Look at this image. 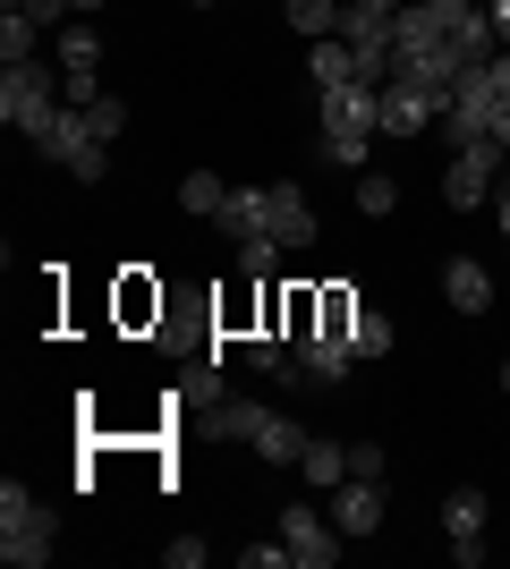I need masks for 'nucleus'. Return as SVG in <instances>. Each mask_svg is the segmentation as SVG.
<instances>
[{
    "instance_id": "obj_1",
    "label": "nucleus",
    "mask_w": 510,
    "mask_h": 569,
    "mask_svg": "<svg viewBox=\"0 0 510 569\" xmlns=\"http://www.w3.org/2000/svg\"><path fill=\"white\" fill-rule=\"evenodd\" d=\"M51 552H60V527H51L43 493L9 476V485H0V561L9 569H43Z\"/></svg>"
},
{
    "instance_id": "obj_2",
    "label": "nucleus",
    "mask_w": 510,
    "mask_h": 569,
    "mask_svg": "<svg viewBox=\"0 0 510 569\" xmlns=\"http://www.w3.org/2000/svg\"><path fill=\"white\" fill-rule=\"evenodd\" d=\"M60 102H69V77L60 69H43V60L0 69V119H9V137H43Z\"/></svg>"
},
{
    "instance_id": "obj_3",
    "label": "nucleus",
    "mask_w": 510,
    "mask_h": 569,
    "mask_svg": "<svg viewBox=\"0 0 510 569\" xmlns=\"http://www.w3.org/2000/svg\"><path fill=\"white\" fill-rule=\"evenodd\" d=\"M493 162H502V144H493V137L451 144V162H442V204H451V213H486V204H493Z\"/></svg>"
},
{
    "instance_id": "obj_4",
    "label": "nucleus",
    "mask_w": 510,
    "mask_h": 569,
    "mask_svg": "<svg viewBox=\"0 0 510 569\" xmlns=\"http://www.w3.org/2000/svg\"><path fill=\"white\" fill-rule=\"evenodd\" d=\"M264 230H272V247H281V256L316 247V238H323V221H316V204H307V188L272 179V188H264Z\"/></svg>"
},
{
    "instance_id": "obj_5",
    "label": "nucleus",
    "mask_w": 510,
    "mask_h": 569,
    "mask_svg": "<svg viewBox=\"0 0 510 569\" xmlns=\"http://www.w3.org/2000/svg\"><path fill=\"white\" fill-rule=\"evenodd\" d=\"M281 545H290V569H332L349 536H340L332 519H316L307 501H290V510H281Z\"/></svg>"
},
{
    "instance_id": "obj_6",
    "label": "nucleus",
    "mask_w": 510,
    "mask_h": 569,
    "mask_svg": "<svg viewBox=\"0 0 510 569\" xmlns=\"http://www.w3.org/2000/svg\"><path fill=\"white\" fill-rule=\"evenodd\" d=\"M486 493H477V485H451V493H442V536H451V561L460 569H477L486 561Z\"/></svg>"
},
{
    "instance_id": "obj_7",
    "label": "nucleus",
    "mask_w": 510,
    "mask_h": 569,
    "mask_svg": "<svg viewBox=\"0 0 510 569\" xmlns=\"http://www.w3.org/2000/svg\"><path fill=\"white\" fill-rule=\"evenodd\" d=\"M358 357H349V340L340 332H307L290 340V382H307V391H340V375H349Z\"/></svg>"
},
{
    "instance_id": "obj_8",
    "label": "nucleus",
    "mask_w": 510,
    "mask_h": 569,
    "mask_svg": "<svg viewBox=\"0 0 510 569\" xmlns=\"http://www.w3.org/2000/svg\"><path fill=\"white\" fill-rule=\"evenodd\" d=\"M332 527L349 545H366V536L383 527V485H374V476H340L332 485Z\"/></svg>"
},
{
    "instance_id": "obj_9",
    "label": "nucleus",
    "mask_w": 510,
    "mask_h": 569,
    "mask_svg": "<svg viewBox=\"0 0 510 569\" xmlns=\"http://www.w3.org/2000/svg\"><path fill=\"white\" fill-rule=\"evenodd\" d=\"M434 119H442V102L417 94L409 77H391V86H383V137H426Z\"/></svg>"
},
{
    "instance_id": "obj_10",
    "label": "nucleus",
    "mask_w": 510,
    "mask_h": 569,
    "mask_svg": "<svg viewBox=\"0 0 510 569\" xmlns=\"http://www.w3.org/2000/svg\"><path fill=\"white\" fill-rule=\"evenodd\" d=\"M442 298H451L460 315H486L493 307V272L477 256H451V263H442Z\"/></svg>"
},
{
    "instance_id": "obj_11",
    "label": "nucleus",
    "mask_w": 510,
    "mask_h": 569,
    "mask_svg": "<svg viewBox=\"0 0 510 569\" xmlns=\"http://www.w3.org/2000/svg\"><path fill=\"white\" fill-rule=\"evenodd\" d=\"M26 144H34L43 162H60V170H69V162H77V153H86L94 137H86V111H77V102H60V111H51V128H43V137H26Z\"/></svg>"
},
{
    "instance_id": "obj_12",
    "label": "nucleus",
    "mask_w": 510,
    "mask_h": 569,
    "mask_svg": "<svg viewBox=\"0 0 510 569\" xmlns=\"http://www.w3.org/2000/svg\"><path fill=\"white\" fill-rule=\"evenodd\" d=\"M307 77H316V94H332V86H366V60L340 34H323L316 51H307Z\"/></svg>"
},
{
    "instance_id": "obj_13",
    "label": "nucleus",
    "mask_w": 510,
    "mask_h": 569,
    "mask_svg": "<svg viewBox=\"0 0 510 569\" xmlns=\"http://www.w3.org/2000/svg\"><path fill=\"white\" fill-rule=\"evenodd\" d=\"M307 442H316V433L298 426V417H264L247 451H256V459H272V468H298V459H307Z\"/></svg>"
},
{
    "instance_id": "obj_14",
    "label": "nucleus",
    "mask_w": 510,
    "mask_h": 569,
    "mask_svg": "<svg viewBox=\"0 0 510 569\" xmlns=\"http://www.w3.org/2000/svg\"><path fill=\"white\" fill-rule=\"evenodd\" d=\"M221 230L239 238V247L272 238V230H264V188H230V204H221Z\"/></svg>"
},
{
    "instance_id": "obj_15",
    "label": "nucleus",
    "mask_w": 510,
    "mask_h": 569,
    "mask_svg": "<svg viewBox=\"0 0 510 569\" xmlns=\"http://www.w3.org/2000/svg\"><path fill=\"white\" fill-rule=\"evenodd\" d=\"M298 476H307L316 493H332L340 476H349V451H340V442H323V433H316V442H307V459H298Z\"/></svg>"
},
{
    "instance_id": "obj_16",
    "label": "nucleus",
    "mask_w": 510,
    "mask_h": 569,
    "mask_svg": "<svg viewBox=\"0 0 510 569\" xmlns=\"http://www.w3.org/2000/svg\"><path fill=\"white\" fill-rule=\"evenodd\" d=\"M179 204H188L196 221H221V204H230V188H221L213 170H188V179H179Z\"/></svg>"
},
{
    "instance_id": "obj_17",
    "label": "nucleus",
    "mask_w": 510,
    "mask_h": 569,
    "mask_svg": "<svg viewBox=\"0 0 510 569\" xmlns=\"http://www.w3.org/2000/svg\"><path fill=\"white\" fill-rule=\"evenodd\" d=\"M349 357H391V315H374V307L349 315Z\"/></svg>"
},
{
    "instance_id": "obj_18",
    "label": "nucleus",
    "mask_w": 510,
    "mask_h": 569,
    "mask_svg": "<svg viewBox=\"0 0 510 569\" xmlns=\"http://www.w3.org/2000/svg\"><path fill=\"white\" fill-rule=\"evenodd\" d=\"M358 213H366V221L400 213V179H391V170H358Z\"/></svg>"
},
{
    "instance_id": "obj_19",
    "label": "nucleus",
    "mask_w": 510,
    "mask_h": 569,
    "mask_svg": "<svg viewBox=\"0 0 510 569\" xmlns=\"http://www.w3.org/2000/svg\"><path fill=\"white\" fill-rule=\"evenodd\" d=\"M264 417H272V408H264V400H239V391L213 408V426L230 433V442H256V426H264Z\"/></svg>"
},
{
    "instance_id": "obj_20",
    "label": "nucleus",
    "mask_w": 510,
    "mask_h": 569,
    "mask_svg": "<svg viewBox=\"0 0 510 569\" xmlns=\"http://www.w3.org/2000/svg\"><path fill=\"white\" fill-rule=\"evenodd\" d=\"M290 9V26L307 34V43H323V34H340V0H281Z\"/></svg>"
},
{
    "instance_id": "obj_21",
    "label": "nucleus",
    "mask_w": 510,
    "mask_h": 569,
    "mask_svg": "<svg viewBox=\"0 0 510 569\" xmlns=\"http://www.w3.org/2000/svg\"><path fill=\"white\" fill-rule=\"evenodd\" d=\"M34 34H43V26L26 18V9H9V18H0V69H18V60H34Z\"/></svg>"
},
{
    "instance_id": "obj_22",
    "label": "nucleus",
    "mask_w": 510,
    "mask_h": 569,
    "mask_svg": "<svg viewBox=\"0 0 510 569\" xmlns=\"http://www.w3.org/2000/svg\"><path fill=\"white\" fill-rule=\"evenodd\" d=\"M77 111H86V137H94V144H111L128 128V102L120 94H94V102H77Z\"/></svg>"
},
{
    "instance_id": "obj_23",
    "label": "nucleus",
    "mask_w": 510,
    "mask_h": 569,
    "mask_svg": "<svg viewBox=\"0 0 510 569\" xmlns=\"http://www.w3.org/2000/svg\"><path fill=\"white\" fill-rule=\"evenodd\" d=\"M69 179H86V188H102V179H111V144H86V153H77V162H69Z\"/></svg>"
},
{
    "instance_id": "obj_24",
    "label": "nucleus",
    "mask_w": 510,
    "mask_h": 569,
    "mask_svg": "<svg viewBox=\"0 0 510 569\" xmlns=\"http://www.w3.org/2000/svg\"><path fill=\"white\" fill-rule=\"evenodd\" d=\"M366 144H374V137H323V162H340V170H366Z\"/></svg>"
},
{
    "instance_id": "obj_25",
    "label": "nucleus",
    "mask_w": 510,
    "mask_h": 569,
    "mask_svg": "<svg viewBox=\"0 0 510 569\" xmlns=\"http://www.w3.org/2000/svg\"><path fill=\"white\" fill-rule=\"evenodd\" d=\"M162 561H170V569H204V561H213V545H204V536H179Z\"/></svg>"
},
{
    "instance_id": "obj_26",
    "label": "nucleus",
    "mask_w": 510,
    "mask_h": 569,
    "mask_svg": "<svg viewBox=\"0 0 510 569\" xmlns=\"http://www.w3.org/2000/svg\"><path fill=\"white\" fill-rule=\"evenodd\" d=\"M349 476H374V485H383V442H349Z\"/></svg>"
},
{
    "instance_id": "obj_27",
    "label": "nucleus",
    "mask_w": 510,
    "mask_h": 569,
    "mask_svg": "<svg viewBox=\"0 0 510 569\" xmlns=\"http://www.w3.org/2000/svg\"><path fill=\"white\" fill-rule=\"evenodd\" d=\"M9 9H26V18H34V26H60V18H77L69 0H9Z\"/></svg>"
},
{
    "instance_id": "obj_28",
    "label": "nucleus",
    "mask_w": 510,
    "mask_h": 569,
    "mask_svg": "<svg viewBox=\"0 0 510 569\" xmlns=\"http://www.w3.org/2000/svg\"><path fill=\"white\" fill-rule=\"evenodd\" d=\"M239 561H247V569H281V561H290V545H247Z\"/></svg>"
},
{
    "instance_id": "obj_29",
    "label": "nucleus",
    "mask_w": 510,
    "mask_h": 569,
    "mask_svg": "<svg viewBox=\"0 0 510 569\" xmlns=\"http://www.w3.org/2000/svg\"><path fill=\"white\" fill-rule=\"evenodd\" d=\"M486 77H493V94L510 102V51H493V60H486Z\"/></svg>"
},
{
    "instance_id": "obj_30",
    "label": "nucleus",
    "mask_w": 510,
    "mask_h": 569,
    "mask_svg": "<svg viewBox=\"0 0 510 569\" xmlns=\"http://www.w3.org/2000/svg\"><path fill=\"white\" fill-rule=\"evenodd\" d=\"M493 144L510 153V102H493Z\"/></svg>"
},
{
    "instance_id": "obj_31",
    "label": "nucleus",
    "mask_w": 510,
    "mask_h": 569,
    "mask_svg": "<svg viewBox=\"0 0 510 569\" xmlns=\"http://www.w3.org/2000/svg\"><path fill=\"white\" fill-rule=\"evenodd\" d=\"M493 9V34H502V51H510V0H486Z\"/></svg>"
},
{
    "instance_id": "obj_32",
    "label": "nucleus",
    "mask_w": 510,
    "mask_h": 569,
    "mask_svg": "<svg viewBox=\"0 0 510 569\" xmlns=\"http://www.w3.org/2000/svg\"><path fill=\"white\" fill-rule=\"evenodd\" d=\"M493 221H502V238H510V188H493Z\"/></svg>"
},
{
    "instance_id": "obj_33",
    "label": "nucleus",
    "mask_w": 510,
    "mask_h": 569,
    "mask_svg": "<svg viewBox=\"0 0 510 569\" xmlns=\"http://www.w3.org/2000/svg\"><path fill=\"white\" fill-rule=\"evenodd\" d=\"M69 9H77V18H94V9H102V0H69Z\"/></svg>"
},
{
    "instance_id": "obj_34",
    "label": "nucleus",
    "mask_w": 510,
    "mask_h": 569,
    "mask_svg": "<svg viewBox=\"0 0 510 569\" xmlns=\"http://www.w3.org/2000/svg\"><path fill=\"white\" fill-rule=\"evenodd\" d=\"M502 391H510V357H502Z\"/></svg>"
},
{
    "instance_id": "obj_35",
    "label": "nucleus",
    "mask_w": 510,
    "mask_h": 569,
    "mask_svg": "<svg viewBox=\"0 0 510 569\" xmlns=\"http://www.w3.org/2000/svg\"><path fill=\"white\" fill-rule=\"evenodd\" d=\"M188 9H213V0H188Z\"/></svg>"
}]
</instances>
